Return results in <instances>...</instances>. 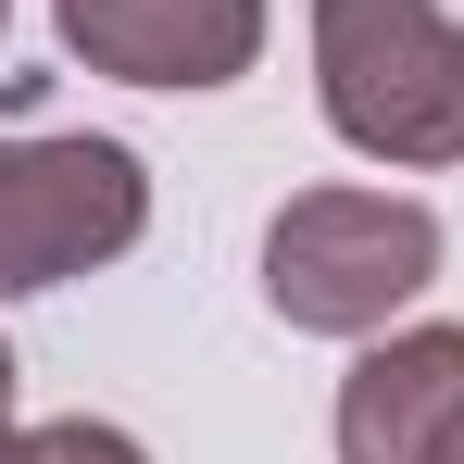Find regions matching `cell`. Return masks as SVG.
I'll return each instance as SVG.
<instances>
[{"label": "cell", "instance_id": "1", "mask_svg": "<svg viewBox=\"0 0 464 464\" xmlns=\"http://www.w3.org/2000/svg\"><path fill=\"white\" fill-rule=\"evenodd\" d=\"M314 101L364 163H464V25L440 0H314Z\"/></svg>", "mask_w": 464, "mask_h": 464}, {"label": "cell", "instance_id": "2", "mask_svg": "<svg viewBox=\"0 0 464 464\" xmlns=\"http://www.w3.org/2000/svg\"><path fill=\"white\" fill-rule=\"evenodd\" d=\"M427 276H440V214L389 188H302L264 227V302L302 339H377Z\"/></svg>", "mask_w": 464, "mask_h": 464}, {"label": "cell", "instance_id": "3", "mask_svg": "<svg viewBox=\"0 0 464 464\" xmlns=\"http://www.w3.org/2000/svg\"><path fill=\"white\" fill-rule=\"evenodd\" d=\"M139 227H151V163L126 139H0V302L139 251Z\"/></svg>", "mask_w": 464, "mask_h": 464}, {"label": "cell", "instance_id": "4", "mask_svg": "<svg viewBox=\"0 0 464 464\" xmlns=\"http://www.w3.org/2000/svg\"><path fill=\"white\" fill-rule=\"evenodd\" d=\"M51 25L126 88H238L264 63V0H51Z\"/></svg>", "mask_w": 464, "mask_h": 464}, {"label": "cell", "instance_id": "5", "mask_svg": "<svg viewBox=\"0 0 464 464\" xmlns=\"http://www.w3.org/2000/svg\"><path fill=\"white\" fill-rule=\"evenodd\" d=\"M464 414V326H401L339 377V464H414Z\"/></svg>", "mask_w": 464, "mask_h": 464}, {"label": "cell", "instance_id": "6", "mask_svg": "<svg viewBox=\"0 0 464 464\" xmlns=\"http://www.w3.org/2000/svg\"><path fill=\"white\" fill-rule=\"evenodd\" d=\"M25 464H151V452L101 414H51V427H25Z\"/></svg>", "mask_w": 464, "mask_h": 464}, {"label": "cell", "instance_id": "7", "mask_svg": "<svg viewBox=\"0 0 464 464\" xmlns=\"http://www.w3.org/2000/svg\"><path fill=\"white\" fill-rule=\"evenodd\" d=\"M414 464H464V414H452V427H440V440H427Z\"/></svg>", "mask_w": 464, "mask_h": 464}, {"label": "cell", "instance_id": "8", "mask_svg": "<svg viewBox=\"0 0 464 464\" xmlns=\"http://www.w3.org/2000/svg\"><path fill=\"white\" fill-rule=\"evenodd\" d=\"M0 427H13V352H0Z\"/></svg>", "mask_w": 464, "mask_h": 464}, {"label": "cell", "instance_id": "9", "mask_svg": "<svg viewBox=\"0 0 464 464\" xmlns=\"http://www.w3.org/2000/svg\"><path fill=\"white\" fill-rule=\"evenodd\" d=\"M0 464H25V440H13V427H0Z\"/></svg>", "mask_w": 464, "mask_h": 464}, {"label": "cell", "instance_id": "10", "mask_svg": "<svg viewBox=\"0 0 464 464\" xmlns=\"http://www.w3.org/2000/svg\"><path fill=\"white\" fill-rule=\"evenodd\" d=\"M0 25H13V0H0Z\"/></svg>", "mask_w": 464, "mask_h": 464}]
</instances>
